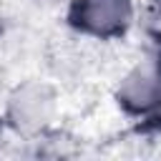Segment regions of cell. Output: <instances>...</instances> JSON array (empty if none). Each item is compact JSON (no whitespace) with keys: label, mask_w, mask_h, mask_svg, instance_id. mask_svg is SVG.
Masks as SVG:
<instances>
[{"label":"cell","mask_w":161,"mask_h":161,"mask_svg":"<svg viewBox=\"0 0 161 161\" xmlns=\"http://www.w3.org/2000/svg\"><path fill=\"white\" fill-rule=\"evenodd\" d=\"M70 23L88 35H118L131 23V0H75Z\"/></svg>","instance_id":"6da1fadb"},{"label":"cell","mask_w":161,"mask_h":161,"mask_svg":"<svg viewBox=\"0 0 161 161\" xmlns=\"http://www.w3.org/2000/svg\"><path fill=\"white\" fill-rule=\"evenodd\" d=\"M53 108H55L53 93L43 83H25L15 88L13 96L8 98V118L23 133L40 131L50 121Z\"/></svg>","instance_id":"7a4b0ae2"},{"label":"cell","mask_w":161,"mask_h":161,"mask_svg":"<svg viewBox=\"0 0 161 161\" xmlns=\"http://www.w3.org/2000/svg\"><path fill=\"white\" fill-rule=\"evenodd\" d=\"M161 98V70L153 63H141L126 73L118 88V101L133 113H151Z\"/></svg>","instance_id":"3957f363"},{"label":"cell","mask_w":161,"mask_h":161,"mask_svg":"<svg viewBox=\"0 0 161 161\" xmlns=\"http://www.w3.org/2000/svg\"><path fill=\"white\" fill-rule=\"evenodd\" d=\"M153 111H158V116H161V98H158V103H156V108Z\"/></svg>","instance_id":"277c9868"}]
</instances>
